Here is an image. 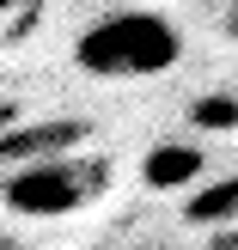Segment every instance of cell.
Here are the masks:
<instances>
[{"label": "cell", "instance_id": "cell-1", "mask_svg": "<svg viewBox=\"0 0 238 250\" xmlns=\"http://www.w3.org/2000/svg\"><path fill=\"white\" fill-rule=\"evenodd\" d=\"M183 61V31L153 6H116L73 37V67L92 80H153Z\"/></svg>", "mask_w": 238, "mask_h": 250}, {"label": "cell", "instance_id": "cell-2", "mask_svg": "<svg viewBox=\"0 0 238 250\" xmlns=\"http://www.w3.org/2000/svg\"><path fill=\"white\" fill-rule=\"evenodd\" d=\"M98 183H104V165L98 159H73V153L24 159V165L0 171V208L19 214V220H61V214L92 202Z\"/></svg>", "mask_w": 238, "mask_h": 250}, {"label": "cell", "instance_id": "cell-3", "mask_svg": "<svg viewBox=\"0 0 238 250\" xmlns=\"http://www.w3.org/2000/svg\"><path fill=\"white\" fill-rule=\"evenodd\" d=\"M202 171H208V153L195 141H153L141 153V189L171 195V189H190Z\"/></svg>", "mask_w": 238, "mask_h": 250}, {"label": "cell", "instance_id": "cell-4", "mask_svg": "<svg viewBox=\"0 0 238 250\" xmlns=\"http://www.w3.org/2000/svg\"><path fill=\"white\" fill-rule=\"evenodd\" d=\"M86 122H31V128H6L0 134V171L24 165V159H55V153H80Z\"/></svg>", "mask_w": 238, "mask_h": 250}, {"label": "cell", "instance_id": "cell-5", "mask_svg": "<svg viewBox=\"0 0 238 250\" xmlns=\"http://www.w3.org/2000/svg\"><path fill=\"white\" fill-rule=\"evenodd\" d=\"M232 214H238V177H220V183H208V189H195L183 202V220L190 226H226Z\"/></svg>", "mask_w": 238, "mask_h": 250}, {"label": "cell", "instance_id": "cell-6", "mask_svg": "<svg viewBox=\"0 0 238 250\" xmlns=\"http://www.w3.org/2000/svg\"><path fill=\"white\" fill-rule=\"evenodd\" d=\"M190 122L195 128H220V134L238 128V92H202L190 104Z\"/></svg>", "mask_w": 238, "mask_h": 250}, {"label": "cell", "instance_id": "cell-7", "mask_svg": "<svg viewBox=\"0 0 238 250\" xmlns=\"http://www.w3.org/2000/svg\"><path fill=\"white\" fill-rule=\"evenodd\" d=\"M6 12H12V0H0V19H6Z\"/></svg>", "mask_w": 238, "mask_h": 250}]
</instances>
